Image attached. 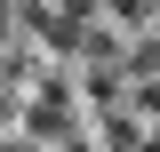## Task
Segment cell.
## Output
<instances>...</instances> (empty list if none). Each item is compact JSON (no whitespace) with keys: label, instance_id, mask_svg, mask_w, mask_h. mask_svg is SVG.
Instances as JSON below:
<instances>
[{"label":"cell","instance_id":"obj_1","mask_svg":"<svg viewBox=\"0 0 160 152\" xmlns=\"http://www.w3.org/2000/svg\"><path fill=\"white\" fill-rule=\"evenodd\" d=\"M24 128H32V136H72V80H64V72L32 80V96H24Z\"/></svg>","mask_w":160,"mask_h":152},{"label":"cell","instance_id":"obj_2","mask_svg":"<svg viewBox=\"0 0 160 152\" xmlns=\"http://www.w3.org/2000/svg\"><path fill=\"white\" fill-rule=\"evenodd\" d=\"M144 152H160V136H152V144H144Z\"/></svg>","mask_w":160,"mask_h":152}]
</instances>
